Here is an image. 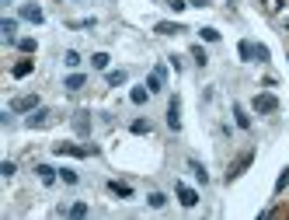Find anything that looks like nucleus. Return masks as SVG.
Listing matches in <instances>:
<instances>
[{"label": "nucleus", "mask_w": 289, "mask_h": 220, "mask_svg": "<svg viewBox=\"0 0 289 220\" xmlns=\"http://www.w3.org/2000/svg\"><path fill=\"white\" fill-rule=\"evenodd\" d=\"M53 123V112L49 108H35L32 116H28V130H42V126H49Z\"/></svg>", "instance_id": "nucleus-1"}, {"label": "nucleus", "mask_w": 289, "mask_h": 220, "mask_svg": "<svg viewBox=\"0 0 289 220\" xmlns=\"http://www.w3.org/2000/svg\"><path fill=\"white\" fill-rule=\"evenodd\" d=\"M251 161H254V150H247V154H240V157L233 161V168L226 171V178H237V175H244V171L251 168Z\"/></svg>", "instance_id": "nucleus-2"}, {"label": "nucleus", "mask_w": 289, "mask_h": 220, "mask_svg": "<svg viewBox=\"0 0 289 220\" xmlns=\"http://www.w3.org/2000/svg\"><path fill=\"white\" fill-rule=\"evenodd\" d=\"M39 108V98L35 94H25V98H14L11 101V112H35Z\"/></svg>", "instance_id": "nucleus-3"}, {"label": "nucleus", "mask_w": 289, "mask_h": 220, "mask_svg": "<svg viewBox=\"0 0 289 220\" xmlns=\"http://www.w3.org/2000/svg\"><path fill=\"white\" fill-rule=\"evenodd\" d=\"M164 80H167V70H164V67H153V73L146 77V87H150V94H153V91H164Z\"/></svg>", "instance_id": "nucleus-4"}, {"label": "nucleus", "mask_w": 289, "mask_h": 220, "mask_svg": "<svg viewBox=\"0 0 289 220\" xmlns=\"http://www.w3.org/2000/svg\"><path fill=\"white\" fill-rule=\"evenodd\" d=\"M279 108V98L275 94H258L254 98V112H275Z\"/></svg>", "instance_id": "nucleus-5"}, {"label": "nucleus", "mask_w": 289, "mask_h": 220, "mask_svg": "<svg viewBox=\"0 0 289 220\" xmlns=\"http://www.w3.org/2000/svg\"><path fill=\"white\" fill-rule=\"evenodd\" d=\"M167 126H171L174 133L181 130V101H178V98H171V108H167Z\"/></svg>", "instance_id": "nucleus-6"}, {"label": "nucleus", "mask_w": 289, "mask_h": 220, "mask_svg": "<svg viewBox=\"0 0 289 220\" xmlns=\"http://www.w3.org/2000/svg\"><path fill=\"white\" fill-rule=\"evenodd\" d=\"M56 154H70V157H87V154H94V147H73V144H56Z\"/></svg>", "instance_id": "nucleus-7"}, {"label": "nucleus", "mask_w": 289, "mask_h": 220, "mask_svg": "<svg viewBox=\"0 0 289 220\" xmlns=\"http://www.w3.org/2000/svg\"><path fill=\"white\" fill-rule=\"evenodd\" d=\"M178 199H181V206H195V203H199V192L178 182Z\"/></svg>", "instance_id": "nucleus-8"}, {"label": "nucleus", "mask_w": 289, "mask_h": 220, "mask_svg": "<svg viewBox=\"0 0 289 220\" xmlns=\"http://www.w3.org/2000/svg\"><path fill=\"white\" fill-rule=\"evenodd\" d=\"M21 18H25V21H32V25H42V21H46V14H42L39 7H32V4H25V7H21Z\"/></svg>", "instance_id": "nucleus-9"}, {"label": "nucleus", "mask_w": 289, "mask_h": 220, "mask_svg": "<svg viewBox=\"0 0 289 220\" xmlns=\"http://www.w3.org/2000/svg\"><path fill=\"white\" fill-rule=\"evenodd\" d=\"M0 32H4V39H7V42H18V25H14L11 18H4V21H0Z\"/></svg>", "instance_id": "nucleus-10"}, {"label": "nucleus", "mask_w": 289, "mask_h": 220, "mask_svg": "<svg viewBox=\"0 0 289 220\" xmlns=\"http://www.w3.org/2000/svg\"><path fill=\"white\" fill-rule=\"evenodd\" d=\"M32 70H35V63H32V60H21V63H14V70H11V73L21 80V77H28Z\"/></svg>", "instance_id": "nucleus-11"}, {"label": "nucleus", "mask_w": 289, "mask_h": 220, "mask_svg": "<svg viewBox=\"0 0 289 220\" xmlns=\"http://www.w3.org/2000/svg\"><path fill=\"white\" fill-rule=\"evenodd\" d=\"M178 32H185V28L174 25V21H160V25H157V35H178Z\"/></svg>", "instance_id": "nucleus-12"}, {"label": "nucleus", "mask_w": 289, "mask_h": 220, "mask_svg": "<svg viewBox=\"0 0 289 220\" xmlns=\"http://www.w3.org/2000/svg\"><path fill=\"white\" fill-rule=\"evenodd\" d=\"M108 189H112L115 196H122V199H129V196H133V189H129L126 182H108Z\"/></svg>", "instance_id": "nucleus-13"}, {"label": "nucleus", "mask_w": 289, "mask_h": 220, "mask_svg": "<svg viewBox=\"0 0 289 220\" xmlns=\"http://www.w3.org/2000/svg\"><path fill=\"white\" fill-rule=\"evenodd\" d=\"M126 80H129V73H126V70H112V73H108V87H119V84H126Z\"/></svg>", "instance_id": "nucleus-14"}, {"label": "nucleus", "mask_w": 289, "mask_h": 220, "mask_svg": "<svg viewBox=\"0 0 289 220\" xmlns=\"http://www.w3.org/2000/svg\"><path fill=\"white\" fill-rule=\"evenodd\" d=\"M233 116H237V126H240V130H247V126H251V116H247L240 105H233Z\"/></svg>", "instance_id": "nucleus-15"}, {"label": "nucleus", "mask_w": 289, "mask_h": 220, "mask_svg": "<svg viewBox=\"0 0 289 220\" xmlns=\"http://www.w3.org/2000/svg\"><path fill=\"white\" fill-rule=\"evenodd\" d=\"M73 126H77V133H87V130H91V119H87V112H77Z\"/></svg>", "instance_id": "nucleus-16"}, {"label": "nucleus", "mask_w": 289, "mask_h": 220, "mask_svg": "<svg viewBox=\"0 0 289 220\" xmlns=\"http://www.w3.org/2000/svg\"><path fill=\"white\" fill-rule=\"evenodd\" d=\"M35 171H39V178H42V182H46V185H49V182H56V171H53V168H49V164H39V168H35Z\"/></svg>", "instance_id": "nucleus-17"}, {"label": "nucleus", "mask_w": 289, "mask_h": 220, "mask_svg": "<svg viewBox=\"0 0 289 220\" xmlns=\"http://www.w3.org/2000/svg\"><path fill=\"white\" fill-rule=\"evenodd\" d=\"M91 63H94V70H108V53H94Z\"/></svg>", "instance_id": "nucleus-18"}, {"label": "nucleus", "mask_w": 289, "mask_h": 220, "mask_svg": "<svg viewBox=\"0 0 289 220\" xmlns=\"http://www.w3.org/2000/svg\"><path fill=\"white\" fill-rule=\"evenodd\" d=\"M188 168H192V171H195V178H199V182H202V185H206V182H209V175H206V168H202V164H199V161H188Z\"/></svg>", "instance_id": "nucleus-19"}, {"label": "nucleus", "mask_w": 289, "mask_h": 220, "mask_svg": "<svg viewBox=\"0 0 289 220\" xmlns=\"http://www.w3.org/2000/svg\"><path fill=\"white\" fill-rule=\"evenodd\" d=\"M129 98H133L136 105H143L146 98H150V87H133V94H129Z\"/></svg>", "instance_id": "nucleus-20"}, {"label": "nucleus", "mask_w": 289, "mask_h": 220, "mask_svg": "<svg viewBox=\"0 0 289 220\" xmlns=\"http://www.w3.org/2000/svg\"><path fill=\"white\" fill-rule=\"evenodd\" d=\"M237 53H240V60H247V63H251V56H254V46H251V42H240V46H237Z\"/></svg>", "instance_id": "nucleus-21"}, {"label": "nucleus", "mask_w": 289, "mask_h": 220, "mask_svg": "<svg viewBox=\"0 0 289 220\" xmlns=\"http://www.w3.org/2000/svg\"><path fill=\"white\" fill-rule=\"evenodd\" d=\"M146 203H150L153 210H160V206L167 203V196H164V192H150V199H146Z\"/></svg>", "instance_id": "nucleus-22"}, {"label": "nucleus", "mask_w": 289, "mask_h": 220, "mask_svg": "<svg viewBox=\"0 0 289 220\" xmlns=\"http://www.w3.org/2000/svg\"><path fill=\"white\" fill-rule=\"evenodd\" d=\"M129 130H133L136 137H146V133H150V123H143V119H136V123H133Z\"/></svg>", "instance_id": "nucleus-23"}, {"label": "nucleus", "mask_w": 289, "mask_h": 220, "mask_svg": "<svg viewBox=\"0 0 289 220\" xmlns=\"http://www.w3.org/2000/svg\"><path fill=\"white\" fill-rule=\"evenodd\" d=\"M67 87H70V91H80V87H84V77H80V73H70V77H67Z\"/></svg>", "instance_id": "nucleus-24"}, {"label": "nucleus", "mask_w": 289, "mask_h": 220, "mask_svg": "<svg viewBox=\"0 0 289 220\" xmlns=\"http://www.w3.org/2000/svg\"><path fill=\"white\" fill-rule=\"evenodd\" d=\"M286 185H289V168H282V175L275 178V196H279V192H282Z\"/></svg>", "instance_id": "nucleus-25"}, {"label": "nucleus", "mask_w": 289, "mask_h": 220, "mask_svg": "<svg viewBox=\"0 0 289 220\" xmlns=\"http://www.w3.org/2000/svg\"><path fill=\"white\" fill-rule=\"evenodd\" d=\"M18 46H21V53H35V49H39L35 39H18Z\"/></svg>", "instance_id": "nucleus-26"}, {"label": "nucleus", "mask_w": 289, "mask_h": 220, "mask_svg": "<svg viewBox=\"0 0 289 220\" xmlns=\"http://www.w3.org/2000/svg\"><path fill=\"white\" fill-rule=\"evenodd\" d=\"M192 56H195V63H199V67H206V63H209V56H206V49H202V46H195V49H192Z\"/></svg>", "instance_id": "nucleus-27"}, {"label": "nucleus", "mask_w": 289, "mask_h": 220, "mask_svg": "<svg viewBox=\"0 0 289 220\" xmlns=\"http://www.w3.org/2000/svg\"><path fill=\"white\" fill-rule=\"evenodd\" d=\"M67 213H70V217H87V203H73Z\"/></svg>", "instance_id": "nucleus-28"}, {"label": "nucleus", "mask_w": 289, "mask_h": 220, "mask_svg": "<svg viewBox=\"0 0 289 220\" xmlns=\"http://www.w3.org/2000/svg\"><path fill=\"white\" fill-rule=\"evenodd\" d=\"M63 63H67V67H80V53H73V49H67V56H63Z\"/></svg>", "instance_id": "nucleus-29"}, {"label": "nucleus", "mask_w": 289, "mask_h": 220, "mask_svg": "<svg viewBox=\"0 0 289 220\" xmlns=\"http://www.w3.org/2000/svg\"><path fill=\"white\" fill-rule=\"evenodd\" d=\"M202 39H206V42H219V32L216 28H202Z\"/></svg>", "instance_id": "nucleus-30"}, {"label": "nucleus", "mask_w": 289, "mask_h": 220, "mask_svg": "<svg viewBox=\"0 0 289 220\" xmlns=\"http://www.w3.org/2000/svg\"><path fill=\"white\" fill-rule=\"evenodd\" d=\"M254 60L265 63V60H268V49H265V46H254Z\"/></svg>", "instance_id": "nucleus-31"}, {"label": "nucleus", "mask_w": 289, "mask_h": 220, "mask_svg": "<svg viewBox=\"0 0 289 220\" xmlns=\"http://www.w3.org/2000/svg\"><path fill=\"white\" fill-rule=\"evenodd\" d=\"M0 175L11 178V175H14V161H4V164H0Z\"/></svg>", "instance_id": "nucleus-32"}, {"label": "nucleus", "mask_w": 289, "mask_h": 220, "mask_svg": "<svg viewBox=\"0 0 289 220\" xmlns=\"http://www.w3.org/2000/svg\"><path fill=\"white\" fill-rule=\"evenodd\" d=\"M60 175H63V182H67V185H73V182H77V171H67V168H63Z\"/></svg>", "instance_id": "nucleus-33"}]
</instances>
